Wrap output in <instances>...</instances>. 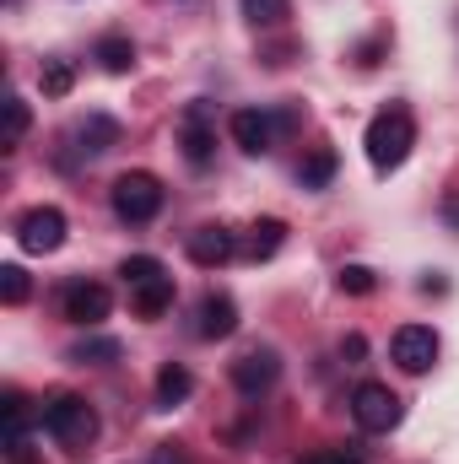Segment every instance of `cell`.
Returning <instances> with one entry per match:
<instances>
[{"label":"cell","mask_w":459,"mask_h":464,"mask_svg":"<svg viewBox=\"0 0 459 464\" xmlns=\"http://www.w3.org/2000/svg\"><path fill=\"white\" fill-rule=\"evenodd\" d=\"M362 146H367V162H373L378 173H395V168L411 157V146H416V119H411V109H405V103H389L384 114H373Z\"/></svg>","instance_id":"1"},{"label":"cell","mask_w":459,"mask_h":464,"mask_svg":"<svg viewBox=\"0 0 459 464\" xmlns=\"http://www.w3.org/2000/svg\"><path fill=\"white\" fill-rule=\"evenodd\" d=\"M38 421H44L60 443H71V449H87V443L98 438V411H93L82 394H54V400H44Z\"/></svg>","instance_id":"2"},{"label":"cell","mask_w":459,"mask_h":464,"mask_svg":"<svg viewBox=\"0 0 459 464\" xmlns=\"http://www.w3.org/2000/svg\"><path fill=\"white\" fill-rule=\"evenodd\" d=\"M109 200H114L119 222L141 227V222H151V217L162 211V184H157L151 173H119L114 189H109Z\"/></svg>","instance_id":"3"},{"label":"cell","mask_w":459,"mask_h":464,"mask_svg":"<svg viewBox=\"0 0 459 464\" xmlns=\"http://www.w3.org/2000/svg\"><path fill=\"white\" fill-rule=\"evenodd\" d=\"M351 416H356L362 432H395L405 405H400V394L389 383H356L351 389Z\"/></svg>","instance_id":"4"},{"label":"cell","mask_w":459,"mask_h":464,"mask_svg":"<svg viewBox=\"0 0 459 464\" xmlns=\"http://www.w3.org/2000/svg\"><path fill=\"white\" fill-rule=\"evenodd\" d=\"M276 378H281V356H276V351H243V356L232 362V389H238L243 400L270 394Z\"/></svg>","instance_id":"5"},{"label":"cell","mask_w":459,"mask_h":464,"mask_svg":"<svg viewBox=\"0 0 459 464\" xmlns=\"http://www.w3.org/2000/svg\"><path fill=\"white\" fill-rule=\"evenodd\" d=\"M16 243H22L27 254H54V248L65 243V211H54V206L27 211V217L16 222Z\"/></svg>","instance_id":"6"},{"label":"cell","mask_w":459,"mask_h":464,"mask_svg":"<svg viewBox=\"0 0 459 464\" xmlns=\"http://www.w3.org/2000/svg\"><path fill=\"white\" fill-rule=\"evenodd\" d=\"M389 356L400 362V372H427L438 362V335L427 324H400L389 341Z\"/></svg>","instance_id":"7"},{"label":"cell","mask_w":459,"mask_h":464,"mask_svg":"<svg viewBox=\"0 0 459 464\" xmlns=\"http://www.w3.org/2000/svg\"><path fill=\"white\" fill-rule=\"evenodd\" d=\"M179 146H184V157H190L195 168H206V162H211V151H217L211 103H190V109H184V119H179Z\"/></svg>","instance_id":"8"},{"label":"cell","mask_w":459,"mask_h":464,"mask_svg":"<svg viewBox=\"0 0 459 464\" xmlns=\"http://www.w3.org/2000/svg\"><path fill=\"white\" fill-rule=\"evenodd\" d=\"M65 319L71 324H82V330H93V324H103L109 319V308H114V297H109V286H98V281H76V286H65Z\"/></svg>","instance_id":"9"},{"label":"cell","mask_w":459,"mask_h":464,"mask_svg":"<svg viewBox=\"0 0 459 464\" xmlns=\"http://www.w3.org/2000/svg\"><path fill=\"white\" fill-rule=\"evenodd\" d=\"M276 135H281V124H276V114H265V109H238L232 114V140L249 157H265L276 146Z\"/></svg>","instance_id":"10"},{"label":"cell","mask_w":459,"mask_h":464,"mask_svg":"<svg viewBox=\"0 0 459 464\" xmlns=\"http://www.w3.org/2000/svg\"><path fill=\"white\" fill-rule=\"evenodd\" d=\"M232 330H238V303H232L228 292L200 297V308H195V335H200V341H228Z\"/></svg>","instance_id":"11"},{"label":"cell","mask_w":459,"mask_h":464,"mask_svg":"<svg viewBox=\"0 0 459 464\" xmlns=\"http://www.w3.org/2000/svg\"><path fill=\"white\" fill-rule=\"evenodd\" d=\"M232 254H238V237H232L228 227H195L190 232V259L200 265V270H217V265H228Z\"/></svg>","instance_id":"12"},{"label":"cell","mask_w":459,"mask_h":464,"mask_svg":"<svg viewBox=\"0 0 459 464\" xmlns=\"http://www.w3.org/2000/svg\"><path fill=\"white\" fill-rule=\"evenodd\" d=\"M130 308H135L141 319H157V314H168V308H173V276H157V281L135 286V292H130Z\"/></svg>","instance_id":"13"},{"label":"cell","mask_w":459,"mask_h":464,"mask_svg":"<svg viewBox=\"0 0 459 464\" xmlns=\"http://www.w3.org/2000/svg\"><path fill=\"white\" fill-rule=\"evenodd\" d=\"M0 411H5V454H11V459H22V449H27V421H33V411H27V400H22L16 389L5 394V405H0Z\"/></svg>","instance_id":"14"},{"label":"cell","mask_w":459,"mask_h":464,"mask_svg":"<svg viewBox=\"0 0 459 464\" xmlns=\"http://www.w3.org/2000/svg\"><path fill=\"white\" fill-rule=\"evenodd\" d=\"M190 389H195V378H190V367H184V362H168V367L157 372V405H162V411L184 405V400H190Z\"/></svg>","instance_id":"15"},{"label":"cell","mask_w":459,"mask_h":464,"mask_svg":"<svg viewBox=\"0 0 459 464\" xmlns=\"http://www.w3.org/2000/svg\"><path fill=\"white\" fill-rule=\"evenodd\" d=\"M93 60H98L109 76H130V71H135V44H130V38H119V33H109V38H98Z\"/></svg>","instance_id":"16"},{"label":"cell","mask_w":459,"mask_h":464,"mask_svg":"<svg viewBox=\"0 0 459 464\" xmlns=\"http://www.w3.org/2000/svg\"><path fill=\"white\" fill-rule=\"evenodd\" d=\"M76 140H82V151H87V157L109 151V146H119V119H109V114H87V119H82V130H76Z\"/></svg>","instance_id":"17"},{"label":"cell","mask_w":459,"mask_h":464,"mask_svg":"<svg viewBox=\"0 0 459 464\" xmlns=\"http://www.w3.org/2000/svg\"><path fill=\"white\" fill-rule=\"evenodd\" d=\"M336 168H341V157H336L330 146H314V151L303 157V168H298V184H303V189H325V184L336 179Z\"/></svg>","instance_id":"18"},{"label":"cell","mask_w":459,"mask_h":464,"mask_svg":"<svg viewBox=\"0 0 459 464\" xmlns=\"http://www.w3.org/2000/svg\"><path fill=\"white\" fill-rule=\"evenodd\" d=\"M281 243H287V222L265 217V222H254V227H249V243H243V254H249V259H270Z\"/></svg>","instance_id":"19"},{"label":"cell","mask_w":459,"mask_h":464,"mask_svg":"<svg viewBox=\"0 0 459 464\" xmlns=\"http://www.w3.org/2000/svg\"><path fill=\"white\" fill-rule=\"evenodd\" d=\"M292 16V0H243V22L249 27H281Z\"/></svg>","instance_id":"20"},{"label":"cell","mask_w":459,"mask_h":464,"mask_svg":"<svg viewBox=\"0 0 459 464\" xmlns=\"http://www.w3.org/2000/svg\"><path fill=\"white\" fill-rule=\"evenodd\" d=\"M119 276H124V286L135 292V286H146V281H157V276H168V270H162V259H151V254H130V259L119 265Z\"/></svg>","instance_id":"21"},{"label":"cell","mask_w":459,"mask_h":464,"mask_svg":"<svg viewBox=\"0 0 459 464\" xmlns=\"http://www.w3.org/2000/svg\"><path fill=\"white\" fill-rule=\"evenodd\" d=\"M27 292H33V281H27V270L22 265H0V303H27Z\"/></svg>","instance_id":"22"},{"label":"cell","mask_w":459,"mask_h":464,"mask_svg":"<svg viewBox=\"0 0 459 464\" xmlns=\"http://www.w3.org/2000/svg\"><path fill=\"white\" fill-rule=\"evenodd\" d=\"M27 124H33V109H27L22 98H5V151L27 135Z\"/></svg>","instance_id":"23"},{"label":"cell","mask_w":459,"mask_h":464,"mask_svg":"<svg viewBox=\"0 0 459 464\" xmlns=\"http://www.w3.org/2000/svg\"><path fill=\"white\" fill-rule=\"evenodd\" d=\"M71 87H76V71H71L65 60H49V65H44V98H65Z\"/></svg>","instance_id":"24"},{"label":"cell","mask_w":459,"mask_h":464,"mask_svg":"<svg viewBox=\"0 0 459 464\" xmlns=\"http://www.w3.org/2000/svg\"><path fill=\"white\" fill-rule=\"evenodd\" d=\"M336 281H341V292H351V297H367V292L378 286V276H373L367 265H341V276H336Z\"/></svg>","instance_id":"25"},{"label":"cell","mask_w":459,"mask_h":464,"mask_svg":"<svg viewBox=\"0 0 459 464\" xmlns=\"http://www.w3.org/2000/svg\"><path fill=\"white\" fill-rule=\"evenodd\" d=\"M114 356H119V341H82L71 351V362H82V367L87 362H114Z\"/></svg>","instance_id":"26"},{"label":"cell","mask_w":459,"mask_h":464,"mask_svg":"<svg viewBox=\"0 0 459 464\" xmlns=\"http://www.w3.org/2000/svg\"><path fill=\"white\" fill-rule=\"evenodd\" d=\"M319 464H367V459H362V449H356V443H346V449H330Z\"/></svg>","instance_id":"27"},{"label":"cell","mask_w":459,"mask_h":464,"mask_svg":"<svg viewBox=\"0 0 459 464\" xmlns=\"http://www.w3.org/2000/svg\"><path fill=\"white\" fill-rule=\"evenodd\" d=\"M438 211H444V222L459 232V189H444V200H438Z\"/></svg>","instance_id":"28"},{"label":"cell","mask_w":459,"mask_h":464,"mask_svg":"<svg viewBox=\"0 0 459 464\" xmlns=\"http://www.w3.org/2000/svg\"><path fill=\"white\" fill-rule=\"evenodd\" d=\"M151 464H184V454H179V449H173V443H162V449H157V454H151Z\"/></svg>","instance_id":"29"},{"label":"cell","mask_w":459,"mask_h":464,"mask_svg":"<svg viewBox=\"0 0 459 464\" xmlns=\"http://www.w3.org/2000/svg\"><path fill=\"white\" fill-rule=\"evenodd\" d=\"M341 351H346V356H362V351H367V341H362V335H346Z\"/></svg>","instance_id":"30"},{"label":"cell","mask_w":459,"mask_h":464,"mask_svg":"<svg viewBox=\"0 0 459 464\" xmlns=\"http://www.w3.org/2000/svg\"><path fill=\"white\" fill-rule=\"evenodd\" d=\"M314 464H319V459H314Z\"/></svg>","instance_id":"31"}]
</instances>
